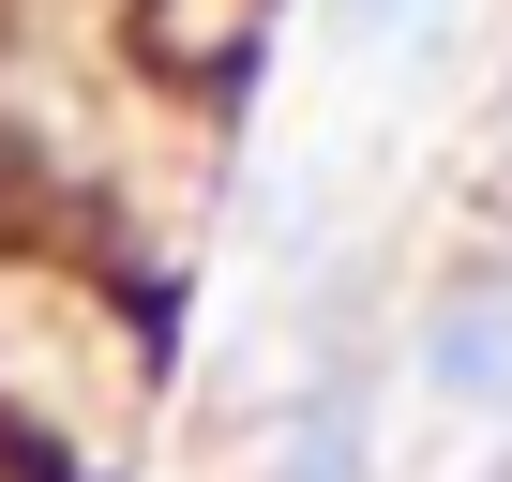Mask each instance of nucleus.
<instances>
[{"label":"nucleus","mask_w":512,"mask_h":482,"mask_svg":"<svg viewBox=\"0 0 512 482\" xmlns=\"http://www.w3.org/2000/svg\"><path fill=\"white\" fill-rule=\"evenodd\" d=\"M422 392H452V407H512V302H452V317L422 332Z\"/></svg>","instance_id":"obj_1"},{"label":"nucleus","mask_w":512,"mask_h":482,"mask_svg":"<svg viewBox=\"0 0 512 482\" xmlns=\"http://www.w3.org/2000/svg\"><path fill=\"white\" fill-rule=\"evenodd\" d=\"M287 482H362V407L347 392H317V422H302V467Z\"/></svg>","instance_id":"obj_2"},{"label":"nucleus","mask_w":512,"mask_h":482,"mask_svg":"<svg viewBox=\"0 0 512 482\" xmlns=\"http://www.w3.org/2000/svg\"><path fill=\"white\" fill-rule=\"evenodd\" d=\"M392 16H407V0H332V31H347V46H377Z\"/></svg>","instance_id":"obj_3"}]
</instances>
